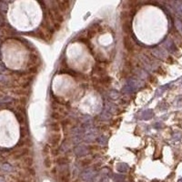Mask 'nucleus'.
Wrapping results in <instances>:
<instances>
[{
  "instance_id": "obj_1",
  "label": "nucleus",
  "mask_w": 182,
  "mask_h": 182,
  "mask_svg": "<svg viewBox=\"0 0 182 182\" xmlns=\"http://www.w3.org/2000/svg\"><path fill=\"white\" fill-rule=\"evenodd\" d=\"M0 182H4V179L2 178H0Z\"/></svg>"
},
{
  "instance_id": "obj_2",
  "label": "nucleus",
  "mask_w": 182,
  "mask_h": 182,
  "mask_svg": "<svg viewBox=\"0 0 182 182\" xmlns=\"http://www.w3.org/2000/svg\"><path fill=\"white\" fill-rule=\"evenodd\" d=\"M179 182H182V179H179Z\"/></svg>"
}]
</instances>
